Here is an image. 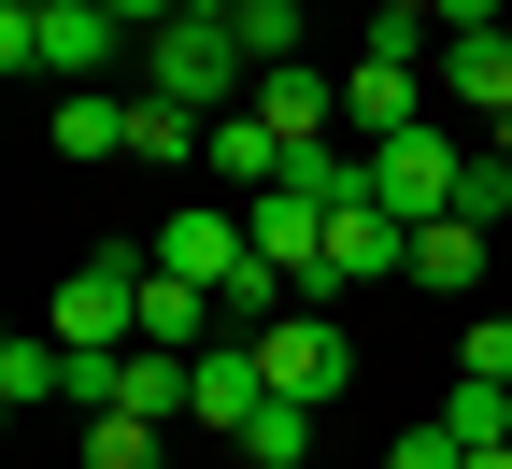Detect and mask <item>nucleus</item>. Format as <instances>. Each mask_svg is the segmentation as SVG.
I'll return each mask as SVG.
<instances>
[{"label": "nucleus", "instance_id": "obj_22", "mask_svg": "<svg viewBox=\"0 0 512 469\" xmlns=\"http://www.w3.org/2000/svg\"><path fill=\"white\" fill-rule=\"evenodd\" d=\"M384 469H470V441L427 413V427H399V441H384Z\"/></svg>", "mask_w": 512, "mask_h": 469}, {"label": "nucleus", "instance_id": "obj_6", "mask_svg": "<svg viewBox=\"0 0 512 469\" xmlns=\"http://www.w3.org/2000/svg\"><path fill=\"white\" fill-rule=\"evenodd\" d=\"M143 256H157V271H185V285H228L242 256H256V228L228 214V199H185V214H157V228H143Z\"/></svg>", "mask_w": 512, "mask_h": 469}, {"label": "nucleus", "instance_id": "obj_7", "mask_svg": "<svg viewBox=\"0 0 512 469\" xmlns=\"http://www.w3.org/2000/svg\"><path fill=\"white\" fill-rule=\"evenodd\" d=\"M242 114H256V128H271V143L299 157V143H328V128H342V86L285 57V72H256V100H242Z\"/></svg>", "mask_w": 512, "mask_h": 469}, {"label": "nucleus", "instance_id": "obj_5", "mask_svg": "<svg viewBox=\"0 0 512 469\" xmlns=\"http://www.w3.org/2000/svg\"><path fill=\"white\" fill-rule=\"evenodd\" d=\"M384 271H413V228L384 214V199H342V214H328V256H313L299 299H342V285H384Z\"/></svg>", "mask_w": 512, "mask_h": 469}, {"label": "nucleus", "instance_id": "obj_3", "mask_svg": "<svg viewBox=\"0 0 512 469\" xmlns=\"http://www.w3.org/2000/svg\"><path fill=\"white\" fill-rule=\"evenodd\" d=\"M456 143H441V128H399V143H370V199H384V214H399V228H427V214H456Z\"/></svg>", "mask_w": 512, "mask_h": 469}, {"label": "nucleus", "instance_id": "obj_11", "mask_svg": "<svg viewBox=\"0 0 512 469\" xmlns=\"http://www.w3.org/2000/svg\"><path fill=\"white\" fill-rule=\"evenodd\" d=\"M256 398H271V370H256V342L228 327V342L200 356V427H214V441H242V427H256Z\"/></svg>", "mask_w": 512, "mask_h": 469}, {"label": "nucleus", "instance_id": "obj_20", "mask_svg": "<svg viewBox=\"0 0 512 469\" xmlns=\"http://www.w3.org/2000/svg\"><path fill=\"white\" fill-rule=\"evenodd\" d=\"M86 469H171L143 413H86Z\"/></svg>", "mask_w": 512, "mask_h": 469}, {"label": "nucleus", "instance_id": "obj_19", "mask_svg": "<svg viewBox=\"0 0 512 469\" xmlns=\"http://www.w3.org/2000/svg\"><path fill=\"white\" fill-rule=\"evenodd\" d=\"M214 299H228V327H242V342H256V327H285V271H271V256H242Z\"/></svg>", "mask_w": 512, "mask_h": 469}, {"label": "nucleus", "instance_id": "obj_9", "mask_svg": "<svg viewBox=\"0 0 512 469\" xmlns=\"http://www.w3.org/2000/svg\"><path fill=\"white\" fill-rule=\"evenodd\" d=\"M413 100H427V57H356L342 72V128H370V143H399Z\"/></svg>", "mask_w": 512, "mask_h": 469}, {"label": "nucleus", "instance_id": "obj_23", "mask_svg": "<svg viewBox=\"0 0 512 469\" xmlns=\"http://www.w3.org/2000/svg\"><path fill=\"white\" fill-rule=\"evenodd\" d=\"M456 356H470L484 384H512V313H484V327H470V342H456Z\"/></svg>", "mask_w": 512, "mask_h": 469}, {"label": "nucleus", "instance_id": "obj_14", "mask_svg": "<svg viewBox=\"0 0 512 469\" xmlns=\"http://www.w3.org/2000/svg\"><path fill=\"white\" fill-rule=\"evenodd\" d=\"M242 469H313V398H256V427H242Z\"/></svg>", "mask_w": 512, "mask_h": 469}, {"label": "nucleus", "instance_id": "obj_1", "mask_svg": "<svg viewBox=\"0 0 512 469\" xmlns=\"http://www.w3.org/2000/svg\"><path fill=\"white\" fill-rule=\"evenodd\" d=\"M114 57H128V29L100 15V0H0V72H43V86H114Z\"/></svg>", "mask_w": 512, "mask_h": 469}, {"label": "nucleus", "instance_id": "obj_4", "mask_svg": "<svg viewBox=\"0 0 512 469\" xmlns=\"http://www.w3.org/2000/svg\"><path fill=\"white\" fill-rule=\"evenodd\" d=\"M256 370H271V398H313V413H328V398L356 384V342L328 313H285V327H256Z\"/></svg>", "mask_w": 512, "mask_h": 469}, {"label": "nucleus", "instance_id": "obj_24", "mask_svg": "<svg viewBox=\"0 0 512 469\" xmlns=\"http://www.w3.org/2000/svg\"><path fill=\"white\" fill-rule=\"evenodd\" d=\"M100 15H114V29H128V43H157V29H171V15H185V0H100Z\"/></svg>", "mask_w": 512, "mask_h": 469}, {"label": "nucleus", "instance_id": "obj_27", "mask_svg": "<svg viewBox=\"0 0 512 469\" xmlns=\"http://www.w3.org/2000/svg\"><path fill=\"white\" fill-rule=\"evenodd\" d=\"M470 469H512V441H484V455H470Z\"/></svg>", "mask_w": 512, "mask_h": 469}, {"label": "nucleus", "instance_id": "obj_10", "mask_svg": "<svg viewBox=\"0 0 512 469\" xmlns=\"http://www.w3.org/2000/svg\"><path fill=\"white\" fill-rule=\"evenodd\" d=\"M114 413H143V427L200 413V356H157V342H128V356H114Z\"/></svg>", "mask_w": 512, "mask_h": 469}, {"label": "nucleus", "instance_id": "obj_8", "mask_svg": "<svg viewBox=\"0 0 512 469\" xmlns=\"http://www.w3.org/2000/svg\"><path fill=\"white\" fill-rule=\"evenodd\" d=\"M57 157H128V143H143V100H128V86H57Z\"/></svg>", "mask_w": 512, "mask_h": 469}, {"label": "nucleus", "instance_id": "obj_13", "mask_svg": "<svg viewBox=\"0 0 512 469\" xmlns=\"http://www.w3.org/2000/svg\"><path fill=\"white\" fill-rule=\"evenodd\" d=\"M413 285L470 299V285H484V228H470V214H427V228H413Z\"/></svg>", "mask_w": 512, "mask_h": 469}, {"label": "nucleus", "instance_id": "obj_16", "mask_svg": "<svg viewBox=\"0 0 512 469\" xmlns=\"http://www.w3.org/2000/svg\"><path fill=\"white\" fill-rule=\"evenodd\" d=\"M228 43L256 57V72H285L299 57V0H228Z\"/></svg>", "mask_w": 512, "mask_h": 469}, {"label": "nucleus", "instance_id": "obj_2", "mask_svg": "<svg viewBox=\"0 0 512 469\" xmlns=\"http://www.w3.org/2000/svg\"><path fill=\"white\" fill-rule=\"evenodd\" d=\"M143 86H157V100H185V114H228V100L256 86V57L228 43V15H171V29L143 43Z\"/></svg>", "mask_w": 512, "mask_h": 469}, {"label": "nucleus", "instance_id": "obj_25", "mask_svg": "<svg viewBox=\"0 0 512 469\" xmlns=\"http://www.w3.org/2000/svg\"><path fill=\"white\" fill-rule=\"evenodd\" d=\"M441 29H456V43L470 29H512V0H441Z\"/></svg>", "mask_w": 512, "mask_h": 469}, {"label": "nucleus", "instance_id": "obj_21", "mask_svg": "<svg viewBox=\"0 0 512 469\" xmlns=\"http://www.w3.org/2000/svg\"><path fill=\"white\" fill-rule=\"evenodd\" d=\"M456 214H470V228H498V214H512V157H498V143L456 171Z\"/></svg>", "mask_w": 512, "mask_h": 469}, {"label": "nucleus", "instance_id": "obj_15", "mask_svg": "<svg viewBox=\"0 0 512 469\" xmlns=\"http://www.w3.org/2000/svg\"><path fill=\"white\" fill-rule=\"evenodd\" d=\"M214 185H285V143H271V128H256V114H214Z\"/></svg>", "mask_w": 512, "mask_h": 469}, {"label": "nucleus", "instance_id": "obj_12", "mask_svg": "<svg viewBox=\"0 0 512 469\" xmlns=\"http://www.w3.org/2000/svg\"><path fill=\"white\" fill-rule=\"evenodd\" d=\"M441 100H470L484 128L512 114V29H470V43H441Z\"/></svg>", "mask_w": 512, "mask_h": 469}, {"label": "nucleus", "instance_id": "obj_28", "mask_svg": "<svg viewBox=\"0 0 512 469\" xmlns=\"http://www.w3.org/2000/svg\"><path fill=\"white\" fill-rule=\"evenodd\" d=\"M185 15H228V0H185Z\"/></svg>", "mask_w": 512, "mask_h": 469}, {"label": "nucleus", "instance_id": "obj_18", "mask_svg": "<svg viewBox=\"0 0 512 469\" xmlns=\"http://www.w3.org/2000/svg\"><path fill=\"white\" fill-rule=\"evenodd\" d=\"M441 427H456L470 455H484V441H512V384H484V370H456V398H441Z\"/></svg>", "mask_w": 512, "mask_h": 469}, {"label": "nucleus", "instance_id": "obj_26", "mask_svg": "<svg viewBox=\"0 0 512 469\" xmlns=\"http://www.w3.org/2000/svg\"><path fill=\"white\" fill-rule=\"evenodd\" d=\"M441 15V0H370V29H427Z\"/></svg>", "mask_w": 512, "mask_h": 469}, {"label": "nucleus", "instance_id": "obj_29", "mask_svg": "<svg viewBox=\"0 0 512 469\" xmlns=\"http://www.w3.org/2000/svg\"><path fill=\"white\" fill-rule=\"evenodd\" d=\"M498 157H512V114H498Z\"/></svg>", "mask_w": 512, "mask_h": 469}, {"label": "nucleus", "instance_id": "obj_17", "mask_svg": "<svg viewBox=\"0 0 512 469\" xmlns=\"http://www.w3.org/2000/svg\"><path fill=\"white\" fill-rule=\"evenodd\" d=\"M57 384H72V342H0V398H15V413H43Z\"/></svg>", "mask_w": 512, "mask_h": 469}]
</instances>
